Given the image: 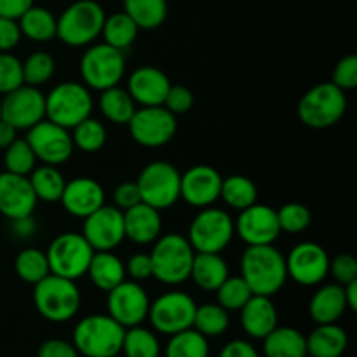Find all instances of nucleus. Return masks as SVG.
<instances>
[{
	"mask_svg": "<svg viewBox=\"0 0 357 357\" xmlns=\"http://www.w3.org/2000/svg\"><path fill=\"white\" fill-rule=\"evenodd\" d=\"M241 278L253 295L274 296L288 281L286 257L274 246H248L241 255Z\"/></svg>",
	"mask_w": 357,
	"mask_h": 357,
	"instance_id": "f257e3e1",
	"label": "nucleus"
},
{
	"mask_svg": "<svg viewBox=\"0 0 357 357\" xmlns=\"http://www.w3.org/2000/svg\"><path fill=\"white\" fill-rule=\"evenodd\" d=\"M195 251L181 234H166L153 243L150 251L152 278L166 286H180L190 279Z\"/></svg>",
	"mask_w": 357,
	"mask_h": 357,
	"instance_id": "f03ea898",
	"label": "nucleus"
},
{
	"mask_svg": "<svg viewBox=\"0 0 357 357\" xmlns=\"http://www.w3.org/2000/svg\"><path fill=\"white\" fill-rule=\"evenodd\" d=\"M126 328L108 314L86 316L75 324L72 344L84 357H115L121 354Z\"/></svg>",
	"mask_w": 357,
	"mask_h": 357,
	"instance_id": "7ed1b4c3",
	"label": "nucleus"
},
{
	"mask_svg": "<svg viewBox=\"0 0 357 357\" xmlns=\"http://www.w3.org/2000/svg\"><path fill=\"white\" fill-rule=\"evenodd\" d=\"M33 303L37 312L51 323H66L80 310L82 295L75 281L49 274L33 286Z\"/></svg>",
	"mask_w": 357,
	"mask_h": 357,
	"instance_id": "20e7f679",
	"label": "nucleus"
},
{
	"mask_svg": "<svg viewBox=\"0 0 357 357\" xmlns=\"http://www.w3.org/2000/svg\"><path fill=\"white\" fill-rule=\"evenodd\" d=\"M105 17L107 14L96 0H77L58 17L56 38L70 47H86L101 35Z\"/></svg>",
	"mask_w": 357,
	"mask_h": 357,
	"instance_id": "39448f33",
	"label": "nucleus"
},
{
	"mask_svg": "<svg viewBox=\"0 0 357 357\" xmlns=\"http://www.w3.org/2000/svg\"><path fill=\"white\" fill-rule=\"evenodd\" d=\"M296 112L307 128L328 129L344 119L347 112V96L345 91L333 82H321L303 94Z\"/></svg>",
	"mask_w": 357,
	"mask_h": 357,
	"instance_id": "423d86ee",
	"label": "nucleus"
},
{
	"mask_svg": "<svg viewBox=\"0 0 357 357\" xmlns=\"http://www.w3.org/2000/svg\"><path fill=\"white\" fill-rule=\"evenodd\" d=\"M94 100L91 89L82 82L58 84L45 96V119L66 129L75 128L84 119L91 117Z\"/></svg>",
	"mask_w": 357,
	"mask_h": 357,
	"instance_id": "0eeeda50",
	"label": "nucleus"
},
{
	"mask_svg": "<svg viewBox=\"0 0 357 357\" xmlns=\"http://www.w3.org/2000/svg\"><path fill=\"white\" fill-rule=\"evenodd\" d=\"M234 220L225 209L202 208L188 225V243L195 253H222L232 243Z\"/></svg>",
	"mask_w": 357,
	"mask_h": 357,
	"instance_id": "6e6552de",
	"label": "nucleus"
},
{
	"mask_svg": "<svg viewBox=\"0 0 357 357\" xmlns=\"http://www.w3.org/2000/svg\"><path fill=\"white\" fill-rule=\"evenodd\" d=\"M80 77L84 86L105 91L121 84L126 73V56L119 49L105 44H91L80 58Z\"/></svg>",
	"mask_w": 357,
	"mask_h": 357,
	"instance_id": "1a4fd4ad",
	"label": "nucleus"
},
{
	"mask_svg": "<svg viewBox=\"0 0 357 357\" xmlns=\"http://www.w3.org/2000/svg\"><path fill=\"white\" fill-rule=\"evenodd\" d=\"M93 255L94 250L79 232L59 234L45 251L51 274L70 281H77L86 275Z\"/></svg>",
	"mask_w": 357,
	"mask_h": 357,
	"instance_id": "9d476101",
	"label": "nucleus"
},
{
	"mask_svg": "<svg viewBox=\"0 0 357 357\" xmlns=\"http://www.w3.org/2000/svg\"><path fill=\"white\" fill-rule=\"evenodd\" d=\"M181 173L167 160H153L139 173L138 185L142 202L164 211L180 201Z\"/></svg>",
	"mask_w": 357,
	"mask_h": 357,
	"instance_id": "9b49d317",
	"label": "nucleus"
},
{
	"mask_svg": "<svg viewBox=\"0 0 357 357\" xmlns=\"http://www.w3.org/2000/svg\"><path fill=\"white\" fill-rule=\"evenodd\" d=\"M197 303L185 291H167L150 302L149 317L153 330L160 335L171 337L174 333L188 330L194 324Z\"/></svg>",
	"mask_w": 357,
	"mask_h": 357,
	"instance_id": "f8f14e48",
	"label": "nucleus"
},
{
	"mask_svg": "<svg viewBox=\"0 0 357 357\" xmlns=\"http://www.w3.org/2000/svg\"><path fill=\"white\" fill-rule=\"evenodd\" d=\"M129 135L145 149H159L176 136V115L164 107H139L128 122Z\"/></svg>",
	"mask_w": 357,
	"mask_h": 357,
	"instance_id": "ddd939ff",
	"label": "nucleus"
},
{
	"mask_svg": "<svg viewBox=\"0 0 357 357\" xmlns=\"http://www.w3.org/2000/svg\"><path fill=\"white\" fill-rule=\"evenodd\" d=\"M24 139L33 150L38 162L47 166H61L72 157L73 142L70 129L44 119L26 131Z\"/></svg>",
	"mask_w": 357,
	"mask_h": 357,
	"instance_id": "4468645a",
	"label": "nucleus"
},
{
	"mask_svg": "<svg viewBox=\"0 0 357 357\" xmlns=\"http://www.w3.org/2000/svg\"><path fill=\"white\" fill-rule=\"evenodd\" d=\"M108 316L117 321L122 328L139 326L149 317L150 298L139 282L126 279L107 293Z\"/></svg>",
	"mask_w": 357,
	"mask_h": 357,
	"instance_id": "2eb2a0df",
	"label": "nucleus"
},
{
	"mask_svg": "<svg viewBox=\"0 0 357 357\" xmlns=\"http://www.w3.org/2000/svg\"><path fill=\"white\" fill-rule=\"evenodd\" d=\"M288 278L300 286H319L330 274V255L321 244L305 241L291 248L286 257Z\"/></svg>",
	"mask_w": 357,
	"mask_h": 357,
	"instance_id": "dca6fc26",
	"label": "nucleus"
},
{
	"mask_svg": "<svg viewBox=\"0 0 357 357\" xmlns=\"http://www.w3.org/2000/svg\"><path fill=\"white\" fill-rule=\"evenodd\" d=\"M0 119L14 126L17 131H28L45 119V94L28 84L16 87L3 94Z\"/></svg>",
	"mask_w": 357,
	"mask_h": 357,
	"instance_id": "f3484780",
	"label": "nucleus"
},
{
	"mask_svg": "<svg viewBox=\"0 0 357 357\" xmlns=\"http://www.w3.org/2000/svg\"><path fill=\"white\" fill-rule=\"evenodd\" d=\"M234 230L246 246L274 244L281 236L278 209L255 202L250 208L239 211V216L234 220Z\"/></svg>",
	"mask_w": 357,
	"mask_h": 357,
	"instance_id": "a211bd4d",
	"label": "nucleus"
},
{
	"mask_svg": "<svg viewBox=\"0 0 357 357\" xmlns=\"http://www.w3.org/2000/svg\"><path fill=\"white\" fill-rule=\"evenodd\" d=\"M82 236L94 251H115L126 239L124 213L114 204H103L84 218Z\"/></svg>",
	"mask_w": 357,
	"mask_h": 357,
	"instance_id": "6ab92c4d",
	"label": "nucleus"
},
{
	"mask_svg": "<svg viewBox=\"0 0 357 357\" xmlns=\"http://www.w3.org/2000/svg\"><path fill=\"white\" fill-rule=\"evenodd\" d=\"M223 176L209 164H197L181 174L180 199L192 208H209L220 199Z\"/></svg>",
	"mask_w": 357,
	"mask_h": 357,
	"instance_id": "aec40b11",
	"label": "nucleus"
},
{
	"mask_svg": "<svg viewBox=\"0 0 357 357\" xmlns=\"http://www.w3.org/2000/svg\"><path fill=\"white\" fill-rule=\"evenodd\" d=\"M37 197L28 176L2 171L0 173V215L17 220L33 215Z\"/></svg>",
	"mask_w": 357,
	"mask_h": 357,
	"instance_id": "412c9836",
	"label": "nucleus"
},
{
	"mask_svg": "<svg viewBox=\"0 0 357 357\" xmlns=\"http://www.w3.org/2000/svg\"><path fill=\"white\" fill-rule=\"evenodd\" d=\"M59 202L68 215L84 220L105 204V190L94 178H73L66 181Z\"/></svg>",
	"mask_w": 357,
	"mask_h": 357,
	"instance_id": "4be33fe9",
	"label": "nucleus"
},
{
	"mask_svg": "<svg viewBox=\"0 0 357 357\" xmlns=\"http://www.w3.org/2000/svg\"><path fill=\"white\" fill-rule=\"evenodd\" d=\"M169 87V77L162 70L145 65L129 75L126 89L139 107H162Z\"/></svg>",
	"mask_w": 357,
	"mask_h": 357,
	"instance_id": "5701e85b",
	"label": "nucleus"
},
{
	"mask_svg": "<svg viewBox=\"0 0 357 357\" xmlns=\"http://www.w3.org/2000/svg\"><path fill=\"white\" fill-rule=\"evenodd\" d=\"M124 213V234L131 243L145 246L152 244L162 236V218L159 209L139 202Z\"/></svg>",
	"mask_w": 357,
	"mask_h": 357,
	"instance_id": "b1692460",
	"label": "nucleus"
},
{
	"mask_svg": "<svg viewBox=\"0 0 357 357\" xmlns=\"http://www.w3.org/2000/svg\"><path fill=\"white\" fill-rule=\"evenodd\" d=\"M239 314L241 328L255 340H264L274 328L279 326V314L271 296L253 295L244 303Z\"/></svg>",
	"mask_w": 357,
	"mask_h": 357,
	"instance_id": "393cba45",
	"label": "nucleus"
},
{
	"mask_svg": "<svg viewBox=\"0 0 357 357\" xmlns=\"http://www.w3.org/2000/svg\"><path fill=\"white\" fill-rule=\"evenodd\" d=\"M347 310L344 286L337 282L317 288L309 302V316L316 324L338 323Z\"/></svg>",
	"mask_w": 357,
	"mask_h": 357,
	"instance_id": "a878e982",
	"label": "nucleus"
},
{
	"mask_svg": "<svg viewBox=\"0 0 357 357\" xmlns=\"http://www.w3.org/2000/svg\"><path fill=\"white\" fill-rule=\"evenodd\" d=\"M307 338V356L342 357L349 347L347 331L337 323L317 324Z\"/></svg>",
	"mask_w": 357,
	"mask_h": 357,
	"instance_id": "bb28decb",
	"label": "nucleus"
},
{
	"mask_svg": "<svg viewBox=\"0 0 357 357\" xmlns=\"http://www.w3.org/2000/svg\"><path fill=\"white\" fill-rule=\"evenodd\" d=\"M86 275L100 291L108 293L128 279L124 261L114 251H94Z\"/></svg>",
	"mask_w": 357,
	"mask_h": 357,
	"instance_id": "cd10ccee",
	"label": "nucleus"
},
{
	"mask_svg": "<svg viewBox=\"0 0 357 357\" xmlns=\"http://www.w3.org/2000/svg\"><path fill=\"white\" fill-rule=\"evenodd\" d=\"M229 275V265L222 253H195L190 279L197 288L213 293Z\"/></svg>",
	"mask_w": 357,
	"mask_h": 357,
	"instance_id": "c85d7f7f",
	"label": "nucleus"
},
{
	"mask_svg": "<svg viewBox=\"0 0 357 357\" xmlns=\"http://www.w3.org/2000/svg\"><path fill=\"white\" fill-rule=\"evenodd\" d=\"M265 357H305L307 338L291 326H278L264 338Z\"/></svg>",
	"mask_w": 357,
	"mask_h": 357,
	"instance_id": "c756f323",
	"label": "nucleus"
},
{
	"mask_svg": "<svg viewBox=\"0 0 357 357\" xmlns=\"http://www.w3.org/2000/svg\"><path fill=\"white\" fill-rule=\"evenodd\" d=\"M17 24L23 37L38 44L56 38V31H58V17L49 9L35 6V3L17 20Z\"/></svg>",
	"mask_w": 357,
	"mask_h": 357,
	"instance_id": "7c9ffc66",
	"label": "nucleus"
},
{
	"mask_svg": "<svg viewBox=\"0 0 357 357\" xmlns=\"http://www.w3.org/2000/svg\"><path fill=\"white\" fill-rule=\"evenodd\" d=\"M98 108H100L101 115L112 124L128 126L132 114L136 112V103L131 94L128 93V89L121 86H114L100 91Z\"/></svg>",
	"mask_w": 357,
	"mask_h": 357,
	"instance_id": "2f4dec72",
	"label": "nucleus"
},
{
	"mask_svg": "<svg viewBox=\"0 0 357 357\" xmlns=\"http://www.w3.org/2000/svg\"><path fill=\"white\" fill-rule=\"evenodd\" d=\"M220 199L230 209L243 211L258 201V188L251 178L244 176V174H230L222 180Z\"/></svg>",
	"mask_w": 357,
	"mask_h": 357,
	"instance_id": "473e14b6",
	"label": "nucleus"
},
{
	"mask_svg": "<svg viewBox=\"0 0 357 357\" xmlns=\"http://www.w3.org/2000/svg\"><path fill=\"white\" fill-rule=\"evenodd\" d=\"M28 180H30L37 201L44 202H59L66 185L65 176L58 169V166H47V164L35 167L28 174Z\"/></svg>",
	"mask_w": 357,
	"mask_h": 357,
	"instance_id": "72a5a7b5",
	"label": "nucleus"
},
{
	"mask_svg": "<svg viewBox=\"0 0 357 357\" xmlns=\"http://www.w3.org/2000/svg\"><path fill=\"white\" fill-rule=\"evenodd\" d=\"M138 31L139 28L136 26L135 21L122 10V13H114L105 17L101 37H103L105 44L124 52L126 49L135 44Z\"/></svg>",
	"mask_w": 357,
	"mask_h": 357,
	"instance_id": "f704fd0d",
	"label": "nucleus"
},
{
	"mask_svg": "<svg viewBox=\"0 0 357 357\" xmlns=\"http://www.w3.org/2000/svg\"><path fill=\"white\" fill-rule=\"evenodd\" d=\"M124 13L139 30H155L167 17V0H124Z\"/></svg>",
	"mask_w": 357,
	"mask_h": 357,
	"instance_id": "c9c22d12",
	"label": "nucleus"
},
{
	"mask_svg": "<svg viewBox=\"0 0 357 357\" xmlns=\"http://www.w3.org/2000/svg\"><path fill=\"white\" fill-rule=\"evenodd\" d=\"M209 342L194 328L171 335L164 349V357H209Z\"/></svg>",
	"mask_w": 357,
	"mask_h": 357,
	"instance_id": "e433bc0d",
	"label": "nucleus"
},
{
	"mask_svg": "<svg viewBox=\"0 0 357 357\" xmlns=\"http://www.w3.org/2000/svg\"><path fill=\"white\" fill-rule=\"evenodd\" d=\"M14 271L21 281L33 286L51 274L45 251L37 250V248L21 250L14 260Z\"/></svg>",
	"mask_w": 357,
	"mask_h": 357,
	"instance_id": "4c0bfd02",
	"label": "nucleus"
},
{
	"mask_svg": "<svg viewBox=\"0 0 357 357\" xmlns=\"http://www.w3.org/2000/svg\"><path fill=\"white\" fill-rule=\"evenodd\" d=\"M126 357H160V342L157 335L149 328H128L122 340V351Z\"/></svg>",
	"mask_w": 357,
	"mask_h": 357,
	"instance_id": "58836bf2",
	"label": "nucleus"
},
{
	"mask_svg": "<svg viewBox=\"0 0 357 357\" xmlns=\"http://www.w3.org/2000/svg\"><path fill=\"white\" fill-rule=\"evenodd\" d=\"M229 310H225L218 303H204V305H197V309H195L192 328L204 335L206 338L220 337L229 330Z\"/></svg>",
	"mask_w": 357,
	"mask_h": 357,
	"instance_id": "ea45409f",
	"label": "nucleus"
},
{
	"mask_svg": "<svg viewBox=\"0 0 357 357\" xmlns=\"http://www.w3.org/2000/svg\"><path fill=\"white\" fill-rule=\"evenodd\" d=\"M72 142L84 153H96L107 143V128L98 119L87 117L72 128Z\"/></svg>",
	"mask_w": 357,
	"mask_h": 357,
	"instance_id": "a19ab883",
	"label": "nucleus"
},
{
	"mask_svg": "<svg viewBox=\"0 0 357 357\" xmlns=\"http://www.w3.org/2000/svg\"><path fill=\"white\" fill-rule=\"evenodd\" d=\"M23 63V82L28 86L40 87L52 79L56 72V61L49 52H31Z\"/></svg>",
	"mask_w": 357,
	"mask_h": 357,
	"instance_id": "79ce46f5",
	"label": "nucleus"
},
{
	"mask_svg": "<svg viewBox=\"0 0 357 357\" xmlns=\"http://www.w3.org/2000/svg\"><path fill=\"white\" fill-rule=\"evenodd\" d=\"M37 157L33 150L28 145L26 139L17 138L3 150V167L6 171L21 176H28L37 167Z\"/></svg>",
	"mask_w": 357,
	"mask_h": 357,
	"instance_id": "37998d69",
	"label": "nucleus"
},
{
	"mask_svg": "<svg viewBox=\"0 0 357 357\" xmlns=\"http://www.w3.org/2000/svg\"><path fill=\"white\" fill-rule=\"evenodd\" d=\"M215 293L216 298H218L216 303L222 305L225 310H229V312H239L244 303L253 296L250 286L246 284V281L241 275H229Z\"/></svg>",
	"mask_w": 357,
	"mask_h": 357,
	"instance_id": "c03bdc74",
	"label": "nucleus"
},
{
	"mask_svg": "<svg viewBox=\"0 0 357 357\" xmlns=\"http://www.w3.org/2000/svg\"><path fill=\"white\" fill-rule=\"evenodd\" d=\"M278 220L281 232L302 234L309 229L312 222V213L302 202H288L278 209Z\"/></svg>",
	"mask_w": 357,
	"mask_h": 357,
	"instance_id": "a18cd8bd",
	"label": "nucleus"
},
{
	"mask_svg": "<svg viewBox=\"0 0 357 357\" xmlns=\"http://www.w3.org/2000/svg\"><path fill=\"white\" fill-rule=\"evenodd\" d=\"M23 63L10 52H0V96L23 86Z\"/></svg>",
	"mask_w": 357,
	"mask_h": 357,
	"instance_id": "49530a36",
	"label": "nucleus"
},
{
	"mask_svg": "<svg viewBox=\"0 0 357 357\" xmlns=\"http://www.w3.org/2000/svg\"><path fill=\"white\" fill-rule=\"evenodd\" d=\"M331 82L342 91H352L357 87V56L349 54L344 56L340 61L337 63L333 70V77Z\"/></svg>",
	"mask_w": 357,
	"mask_h": 357,
	"instance_id": "de8ad7c7",
	"label": "nucleus"
},
{
	"mask_svg": "<svg viewBox=\"0 0 357 357\" xmlns=\"http://www.w3.org/2000/svg\"><path fill=\"white\" fill-rule=\"evenodd\" d=\"M330 274L340 286L357 281V260L349 253L337 255L330 260Z\"/></svg>",
	"mask_w": 357,
	"mask_h": 357,
	"instance_id": "09e8293b",
	"label": "nucleus"
},
{
	"mask_svg": "<svg viewBox=\"0 0 357 357\" xmlns=\"http://www.w3.org/2000/svg\"><path fill=\"white\" fill-rule=\"evenodd\" d=\"M162 107L167 108L173 115L187 114L194 107V93L187 86H173L171 84Z\"/></svg>",
	"mask_w": 357,
	"mask_h": 357,
	"instance_id": "8fccbe9b",
	"label": "nucleus"
},
{
	"mask_svg": "<svg viewBox=\"0 0 357 357\" xmlns=\"http://www.w3.org/2000/svg\"><path fill=\"white\" fill-rule=\"evenodd\" d=\"M126 275L131 281L143 282L152 279V260L149 253H135L129 257V260L124 264Z\"/></svg>",
	"mask_w": 357,
	"mask_h": 357,
	"instance_id": "3c124183",
	"label": "nucleus"
},
{
	"mask_svg": "<svg viewBox=\"0 0 357 357\" xmlns=\"http://www.w3.org/2000/svg\"><path fill=\"white\" fill-rule=\"evenodd\" d=\"M112 201H114L115 208L121 209V211H126V209L139 204L142 202V195H139L136 181H124V183L117 185L114 194H112Z\"/></svg>",
	"mask_w": 357,
	"mask_h": 357,
	"instance_id": "603ef678",
	"label": "nucleus"
},
{
	"mask_svg": "<svg viewBox=\"0 0 357 357\" xmlns=\"http://www.w3.org/2000/svg\"><path fill=\"white\" fill-rule=\"evenodd\" d=\"M37 357H80V354L72 342L61 340V338H49L40 344Z\"/></svg>",
	"mask_w": 357,
	"mask_h": 357,
	"instance_id": "864d4df0",
	"label": "nucleus"
},
{
	"mask_svg": "<svg viewBox=\"0 0 357 357\" xmlns=\"http://www.w3.org/2000/svg\"><path fill=\"white\" fill-rule=\"evenodd\" d=\"M21 30L16 20L0 16V52H10L21 40Z\"/></svg>",
	"mask_w": 357,
	"mask_h": 357,
	"instance_id": "5fc2aeb1",
	"label": "nucleus"
},
{
	"mask_svg": "<svg viewBox=\"0 0 357 357\" xmlns=\"http://www.w3.org/2000/svg\"><path fill=\"white\" fill-rule=\"evenodd\" d=\"M218 357H260V352L251 342L236 338V340H230L229 344L223 345Z\"/></svg>",
	"mask_w": 357,
	"mask_h": 357,
	"instance_id": "6e6d98bb",
	"label": "nucleus"
},
{
	"mask_svg": "<svg viewBox=\"0 0 357 357\" xmlns=\"http://www.w3.org/2000/svg\"><path fill=\"white\" fill-rule=\"evenodd\" d=\"M31 6L33 0H0V16L17 21Z\"/></svg>",
	"mask_w": 357,
	"mask_h": 357,
	"instance_id": "4d7b16f0",
	"label": "nucleus"
},
{
	"mask_svg": "<svg viewBox=\"0 0 357 357\" xmlns=\"http://www.w3.org/2000/svg\"><path fill=\"white\" fill-rule=\"evenodd\" d=\"M10 229L17 239H30L37 230V223H35L33 216H23V218L10 220Z\"/></svg>",
	"mask_w": 357,
	"mask_h": 357,
	"instance_id": "13d9d810",
	"label": "nucleus"
},
{
	"mask_svg": "<svg viewBox=\"0 0 357 357\" xmlns=\"http://www.w3.org/2000/svg\"><path fill=\"white\" fill-rule=\"evenodd\" d=\"M16 139L17 129L14 126H10L9 122L3 121V119H0V150H6Z\"/></svg>",
	"mask_w": 357,
	"mask_h": 357,
	"instance_id": "bf43d9fd",
	"label": "nucleus"
},
{
	"mask_svg": "<svg viewBox=\"0 0 357 357\" xmlns=\"http://www.w3.org/2000/svg\"><path fill=\"white\" fill-rule=\"evenodd\" d=\"M344 295L345 302H347V309L356 312L357 310V281L349 282V284L344 286Z\"/></svg>",
	"mask_w": 357,
	"mask_h": 357,
	"instance_id": "052dcab7",
	"label": "nucleus"
},
{
	"mask_svg": "<svg viewBox=\"0 0 357 357\" xmlns=\"http://www.w3.org/2000/svg\"><path fill=\"white\" fill-rule=\"evenodd\" d=\"M0 110H2V98H0Z\"/></svg>",
	"mask_w": 357,
	"mask_h": 357,
	"instance_id": "680f3d73",
	"label": "nucleus"
},
{
	"mask_svg": "<svg viewBox=\"0 0 357 357\" xmlns=\"http://www.w3.org/2000/svg\"><path fill=\"white\" fill-rule=\"evenodd\" d=\"M305 357H312V356H305Z\"/></svg>",
	"mask_w": 357,
	"mask_h": 357,
	"instance_id": "e2e57ef3",
	"label": "nucleus"
}]
</instances>
